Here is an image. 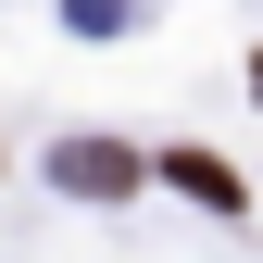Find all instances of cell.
Segmentation results:
<instances>
[{
  "label": "cell",
  "instance_id": "7a4b0ae2",
  "mask_svg": "<svg viewBox=\"0 0 263 263\" xmlns=\"http://www.w3.org/2000/svg\"><path fill=\"white\" fill-rule=\"evenodd\" d=\"M163 176H176V188H188V201H213V213H238V201H251V188H238V176H226V163H213V151H163Z\"/></svg>",
  "mask_w": 263,
  "mask_h": 263
},
{
  "label": "cell",
  "instance_id": "6da1fadb",
  "mask_svg": "<svg viewBox=\"0 0 263 263\" xmlns=\"http://www.w3.org/2000/svg\"><path fill=\"white\" fill-rule=\"evenodd\" d=\"M63 188L113 201V188H138V151H113V138H63Z\"/></svg>",
  "mask_w": 263,
  "mask_h": 263
}]
</instances>
